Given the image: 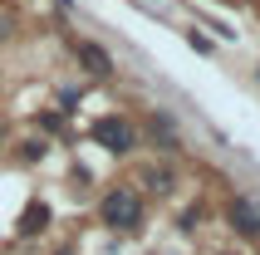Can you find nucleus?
<instances>
[{
    "instance_id": "f03ea898",
    "label": "nucleus",
    "mask_w": 260,
    "mask_h": 255,
    "mask_svg": "<svg viewBox=\"0 0 260 255\" xmlns=\"http://www.w3.org/2000/svg\"><path fill=\"white\" fill-rule=\"evenodd\" d=\"M93 138H99L108 152H133V142H138L123 118H99V123H93Z\"/></svg>"
},
{
    "instance_id": "0eeeda50",
    "label": "nucleus",
    "mask_w": 260,
    "mask_h": 255,
    "mask_svg": "<svg viewBox=\"0 0 260 255\" xmlns=\"http://www.w3.org/2000/svg\"><path fill=\"white\" fill-rule=\"evenodd\" d=\"M5 35H10V20H0V40H5Z\"/></svg>"
},
{
    "instance_id": "423d86ee",
    "label": "nucleus",
    "mask_w": 260,
    "mask_h": 255,
    "mask_svg": "<svg viewBox=\"0 0 260 255\" xmlns=\"http://www.w3.org/2000/svg\"><path fill=\"white\" fill-rule=\"evenodd\" d=\"M147 186H157V192H172V172H167V167H152V172H147Z\"/></svg>"
},
{
    "instance_id": "7ed1b4c3",
    "label": "nucleus",
    "mask_w": 260,
    "mask_h": 255,
    "mask_svg": "<svg viewBox=\"0 0 260 255\" xmlns=\"http://www.w3.org/2000/svg\"><path fill=\"white\" fill-rule=\"evenodd\" d=\"M74 59L84 64L93 79H108L113 74V59H108V49L103 44H93V40H74Z\"/></svg>"
},
{
    "instance_id": "20e7f679",
    "label": "nucleus",
    "mask_w": 260,
    "mask_h": 255,
    "mask_svg": "<svg viewBox=\"0 0 260 255\" xmlns=\"http://www.w3.org/2000/svg\"><path fill=\"white\" fill-rule=\"evenodd\" d=\"M226 216H231V226L241 231L246 241H255V236H260V211L250 206L246 197H236V201H231V211H226Z\"/></svg>"
},
{
    "instance_id": "f257e3e1",
    "label": "nucleus",
    "mask_w": 260,
    "mask_h": 255,
    "mask_svg": "<svg viewBox=\"0 0 260 255\" xmlns=\"http://www.w3.org/2000/svg\"><path fill=\"white\" fill-rule=\"evenodd\" d=\"M99 216H103V226H113V231H133V226H143V197L133 186H113L99 201Z\"/></svg>"
},
{
    "instance_id": "39448f33",
    "label": "nucleus",
    "mask_w": 260,
    "mask_h": 255,
    "mask_svg": "<svg viewBox=\"0 0 260 255\" xmlns=\"http://www.w3.org/2000/svg\"><path fill=\"white\" fill-rule=\"evenodd\" d=\"M44 226H49V206H44V201H29L25 216H20V236H35V231H44Z\"/></svg>"
}]
</instances>
